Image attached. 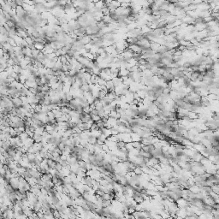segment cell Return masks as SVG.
<instances>
[{
    "mask_svg": "<svg viewBox=\"0 0 219 219\" xmlns=\"http://www.w3.org/2000/svg\"><path fill=\"white\" fill-rule=\"evenodd\" d=\"M105 86V87L108 90V92H111V91H115V88H116V87H115L114 82H113V81H112V80H110V81H106Z\"/></svg>",
    "mask_w": 219,
    "mask_h": 219,
    "instance_id": "obj_1",
    "label": "cell"
},
{
    "mask_svg": "<svg viewBox=\"0 0 219 219\" xmlns=\"http://www.w3.org/2000/svg\"><path fill=\"white\" fill-rule=\"evenodd\" d=\"M12 98V101H13V103H14L15 107H16V108L22 107L23 102H22V100L21 99L20 97H17V98Z\"/></svg>",
    "mask_w": 219,
    "mask_h": 219,
    "instance_id": "obj_2",
    "label": "cell"
},
{
    "mask_svg": "<svg viewBox=\"0 0 219 219\" xmlns=\"http://www.w3.org/2000/svg\"><path fill=\"white\" fill-rule=\"evenodd\" d=\"M33 139L34 140L35 142H42V140H43V135L42 134H37V133H34V136L33 137Z\"/></svg>",
    "mask_w": 219,
    "mask_h": 219,
    "instance_id": "obj_3",
    "label": "cell"
},
{
    "mask_svg": "<svg viewBox=\"0 0 219 219\" xmlns=\"http://www.w3.org/2000/svg\"><path fill=\"white\" fill-rule=\"evenodd\" d=\"M90 115H91V118H92V120L93 121V122H98V121H99V120H101V117L98 116V115H94V114H92V113H90Z\"/></svg>",
    "mask_w": 219,
    "mask_h": 219,
    "instance_id": "obj_4",
    "label": "cell"
},
{
    "mask_svg": "<svg viewBox=\"0 0 219 219\" xmlns=\"http://www.w3.org/2000/svg\"><path fill=\"white\" fill-rule=\"evenodd\" d=\"M47 116L50 118V120H51V119H55L56 118V115L52 111V110H50V111L47 112Z\"/></svg>",
    "mask_w": 219,
    "mask_h": 219,
    "instance_id": "obj_5",
    "label": "cell"
},
{
    "mask_svg": "<svg viewBox=\"0 0 219 219\" xmlns=\"http://www.w3.org/2000/svg\"><path fill=\"white\" fill-rule=\"evenodd\" d=\"M63 168H64V166H63L62 164H60V162H57V163H56V166H55V169H56V170H57L61 171V170H63Z\"/></svg>",
    "mask_w": 219,
    "mask_h": 219,
    "instance_id": "obj_6",
    "label": "cell"
},
{
    "mask_svg": "<svg viewBox=\"0 0 219 219\" xmlns=\"http://www.w3.org/2000/svg\"><path fill=\"white\" fill-rule=\"evenodd\" d=\"M102 198L104 200H111V196H110V193H105V194L102 196Z\"/></svg>",
    "mask_w": 219,
    "mask_h": 219,
    "instance_id": "obj_7",
    "label": "cell"
}]
</instances>
